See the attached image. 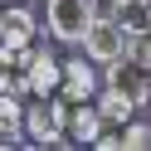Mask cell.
I'll return each mask as SVG.
<instances>
[{"label":"cell","mask_w":151,"mask_h":151,"mask_svg":"<svg viewBox=\"0 0 151 151\" xmlns=\"http://www.w3.org/2000/svg\"><path fill=\"white\" fill-rule=\"evenodd\" d=\"M24 141L29 146H68L63 141V98H29L24 102Z\"/></svg>","instance_id":"cell-1"},{"label":"cell","mask_w":151,"mask_h":151,"mask_svg":"<svg viewBox=\"0 0 151 151\" xmlns=\"http://www.w3.org/2000/svg\"><path fill=\"white\" fill-rule=\"evenodd\" d=\"M127 44H132V34L122 29L112 15H93L88 29H83V39H78V49L88 54L93 63H117L122 54H127Z\"/></svg>","instance_id":"cell-2"},{"label":"cell","mask_w":151,"mask_h":151,"mask_svg":"<svg viewBox=\"0 0 151 151\" xmlns=\"http://www.w3.org/2000/svg\"><path fill=\"white\" fill-rule=\"evenodd\" d=\"M93 15H98L93 0H44V24L59 44H78Z\"/></svg>","instance_id":"cell-3"},{"label":"cell","mask_w":151,"mask_h":151,"mask_svg":"<svg viewBox=\"0 0 151 151\" xmlns=\"http://www.w3.org/2000/svg\"><path fill=\"white\" fill-rule=\"evenodd\" d=\"M102 127H107V122L98 117L93 98H63V141H68V146H93Z\"/></svg>","instance_id":"cell-4"},{"label":"cell","mask_w":151,"mask_h":151,"mask_svg":"<svg viewBox=\"0 0 151 151\" xmlns=\"http://www.w3.org/2000/svg\"><path fill=\"white\" fill-rule=\"evenodd\" d=\"M107 88H117L122 98H132L141 107V102H151V68H141L137 59L122 54L117 63H107Z\"/></svg>","instance_id":"cell-5"},{"label":"cell","mask_w":151,"mask_h":151,"mask_svg":"<svg viewBox=\"0 0 151 151\" xmlns=\"http://www.w3.org/2000/svg\"><path fill=\"white\" fill-rule=\"evenodd\" d=\"M34 39H39L34 10H24V5L0 10V49H24V44H34Z\"/></svg>","instance_id":"cell-6"},{"label":"cell","mask_w":151,"mask_h":151,"mask_svg":"<svg viewBox=\"0 0 151 151\" xmlns=\"http://www.w3.org/2000/svg\"><path fill=\"white\" fill-rule=\"evenodd\" d=\"M59 63H63V83H59L63 98H93V93L102 88V83H98V68H93L88 54H83V59H59Z\"/></svg>","instance_id":"cell-7"},{"label":"cell","mask_w":151,"mask_h":151,"mask_svg":"<svg viewBox=\"0 0 151 151\" xmlns=\"http://www.w3.org/2000/svg\"><path fill=\"white\" fill-rule=\"evenodd\" d=\"M24 78H29V93H34V98H49V93H59V83H63V63L54 59L49 49H39L34 63L24 68Z\"/></svg>","instance_id":"cell-8"},{"label":"cell","mask_w":151,"mask_h":151,"mask_svg":"<svg viewBox=\"0 0 151 151\" xmlns=\"http://www.w3.org/2000/svg\"><path fill=\"white\" fill-rule=\"evenodd\" d=\"M93 107H98V117L107 122V127H122V122L137 112V102H132V98H122L117 88H98V93H93Z\"/></svg>","instance_id":"cell-9"},{"label":"cell","mask_w":151,"mask_h":151,"mask_svg":"<svg viewBox=\"0 0 151 151\" xmlns=\"http://www.w3.org/2000/svg\"><path fill=\"white\" fill-rule=\"evenodd\" d=\"M112 20H117L127 34L151 29V0H112Z\"/></svg>","instance_id":"cell-10"},{"label":"cell","mask_w":151,"mask_h":151,"mask_svg":"<svg viewBox=\"0 0 151 151\" xmlns=\"http://www.w3.org/2000/svg\"><path fill=\"white\" fill-rule=\"evenodd\" d=\"M122 151H151V122H122Z\"/></svg>","instance_id":"cell-11"}]
</instances>
